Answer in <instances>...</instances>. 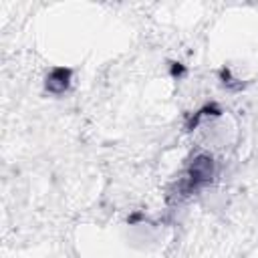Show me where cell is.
Masks as SVG:
<instances>
[{"instance_id": "6da1fadb", "label": "cell", "mask_w": 258, "mask_h": 258, "mask_svg": "<svg viewBox=\"0 0 258 258\" xmlns=\"http://www.w3.org/2000/svg\"><path fill=\"white\" fill-rule=\"evenodd\" d=\"M216 175V163L214 157L208 153H198L189 159V165L185 167L183 175L177 177V181L173 183V187L167 194L169 202H181L185 198H189L191 194H196L200 187L212 183Z\"/></svg>"}, {"instance_id": "7a4b0ae2", "label": "cell", "mask_w": 258, "mask_h": 258, "mask_svg": "<svg viewBox=\"0 0 258 258\" xmlns=\"http://www.w3.org/2000/svg\"><path fill=\"white\" fill-rule=\"evenodd\" d=\"M71 79H73V69H69V67H54L46 75V79H44V89L50 95H62V93L69 91Z\"/></svg>"}, {"instance_id": "3957f363", "label": "cell", "mask_w": 258, "mask_h": 258, "mask_svg": "<svg viewBox=\"0 0 258 258\" xmlns=\"http://www.w3.org/2000/svg\"><path fill=\"white\" fill-rule=\"evenodd\" d=\"M220 79H222V85L226 87V89H230V91H240L244 85H242V81H238V79H234L232 77V73H230V69H222L220 71Z\"/></svg>"}, {"instance_id": "277c9868", "label": "cell", "mask_w": 258, "mask_h": 258, "mask_svg": "<svg viewBox=\"0 0 258 258\" xmlns=\"http://www.w3.org/2000/svg\"><path fill=\"white\" fill-rule=\"evenodd\" d=\"M171 75H173V77L183 75V67H181V64H177V62H173V67H171Z\"/></svg>"}]
</instances>
